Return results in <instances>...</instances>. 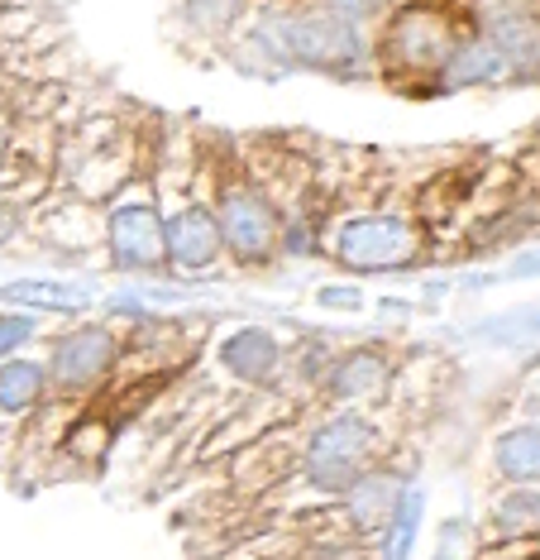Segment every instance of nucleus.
I'll return each instance as SVG.
<instances>
[{"label": "nucleus", "mask_w": 540, "mask_h": 560, "mask_svg": "<svg viewBox=\"0 0 540 560\" xmlns=\"http://www.w3.org/2000/svg\"><path fill=\"white\" fill-rule=\"evenodd\" d=\"M378 451V431L364 417L344 412L330 417L326 427H316V436L306 441V479L326 493H350L359 479L368 475V460Z\"/></svg>", "instance_id": "obj_1"}, {"label": "nucleus", "mask_w": 540, "mask_h": 560, "mask_svg": "<svg viewBox=\"0 0 540 560\" xmlns=\"http://www.w3.org/2000/svg\"><path fill=\"white\" fill-rule=\"evenodd\" d=\"M330 249H336V259L344 269L388 273L421 254V231L411 221H402V215H354V221H344L336 231Z\"/></svg>", "instance_id": "obj_2"}, {"label": "nucleus", "mask_w": 540, "mask_h": 560, "mask_svg": "<svg viewBox=\"0 0 540 560\" xmlns=\"http://www.w3.org/2000/svg\"><path fill=\"white\" fill-rule=\"evenodd\" d=\"M278 39L282 54L297 58L302 68H320V72H344L364 58V44L350 30V20L330 15V10H302V15L278 20Z\"/></svg>", "instance_id": "obj_3"}, {"label": "nucleus", "mask_w": 540, "mask_h": 560, "mask_svg": "<svg viewBox=\"0 0 540 560\" xmlns=\"http://www.w3.org/2000/svg\"><path fill=\"white\" fill-rule=\"evenodd\" d=\"M455 30L441 10L431 5H411L392 20L388 30V62L392 68H407V72H441L445 58L455 54Z\"/></svg>", "instance_id": "obj_4"}, {"label": "nucleus", "mask_w": 540, "mask_h": 560, "mask_svg": "<svg viewBox=\"0 0 540 560\" xmlns=\"http://www.w3.org/2000/svg\"><path fill=\"white\" fill-rule=\"evenodd\" d=\"M221 231H225V249L235 254V259L263 264V259H273L282 225H278L273 207H268L254 187L239 183V187H230V192L221 197Z\"/></svg>", "instance_id": "obj_5"}, {"label": "nucleus", "mask_w": 540, "mask_h": 560, "mask_svg": "<svg viewBox=\"0 0 540 560\" xmlns=\"http://www.w3.org/2000/svg\"><path fill=\"white\" fill-rule=\"evenodd\" d=\"M110 259L120 269H159L168 259V221L149 201H130L110 215Z\"/></svg>", "instance_id": "obj_6"}, {"label": "nucleus", "mask_w": 540, "mask_h": 560, "mask_svg": "<svg viewBox=\"0 0 540 560\" xmlns=\"http://www.w3.org/2000/svg\"><path fill=\"white\" fill-rule=\"evenodd\" d=\"M225 231H221V211H206V207H183L168 221V259L173 269L183 273H201L221 259Z\"/></svg>", "instance_id": "obj_7"}, {"label": "nucleus", "mask_w": 540, "mask_h": 560, "mask_svg": "<svg viewBox=\"0 0 540 560\" xmlns=\"http://www.w3.org/2000/svg\"><path fill=\"white\" fill-rule=\"evenodd\" d=\"M115 364V336L106 326H86L68 336L62 346L54 350V384L58 388H92L101 374Z\"/></svg>", "instance_id": "obj_8"}, {"label": "nucleus", "mask_w": 540, "mask_h": 560, "mask_svg": "<svg viewBox=\"0 0 540 560\" xmlns=\"http://www.w3.org/2000/svg\"><path fill=\"white\" fill-rule=\"evenodd\" d=\"M221 364L235 378H244V384H268L282 364V346H278V336H268V330L244 326L221 346Z\"/></svg>", "instance_id": "obj_9"}, {"label": "nucleus", "mask_w": 540, "mask_h": 560, "mask_svg": "<svg viewBox=\"0 0 540 560\" xmlns=\"http://www.w3.org/2000/svg\"><path fill=\"white\" fill-rule=\"evenodd\" d=\"M397 503H402V483L392 475H364L344 493V508H350V522L359 532H383L397 517Z\"/></svg>", "instance_id": "obj_10"}, {"label": "nucleus", "mask_w": 540, "mask_h": 560, "mask_svg": "<svg viewBox=\"0 0 540 560\" xmlns=\"http://www.w3.org/2000/svg\"><path fill=\"white\" fill-rule=\"evenodd\" d=\"M507 68H512L507 54L483 34V39L455 44V54H449V58H445V68H441V82H445V86H479V82L503 78Z\"/></svg>", "instance_id": "obj_11"}, {"label": "nucleus", "mask_w": 540, "mask_h": 560, "mask_svg": "<svg viewBox=\"0 0 540 560\" xmlns=\"http://www.w3.org/2000/svg\"><path fill=\"white\" fill-rule=\"evenodd\" d=\"M330 393L340 402H359V398H378L383 384H388V360L373 350H350L344 360L330 364Z\"/></svg>", "instance_id": "obj_12"}, {"label": "nucleus", "mask_w": 540, "mask_h": 560, "mask_svg": "<svg viewBox=\"0 0 540 560\" xmlns=\"http://www.w3.org/2000/svg\"><path fill=\"white\" fill-rule=\"evenodd\" d=\"M493 527L503 537H540V479L517 483L493 503Z\"/></svg>", "instance_id": "obj_13"}, {"label": "nucleus", "mask_w": 540, "mask_h": 560, "mask_svg": "<svg viewBox=\"0 0 540 560\" xmlns=\"http://www.w3.org/2000/svg\"><path fill=\"white\" fill-rule=\"evenodd\" d=\"M493 465L503 469L507 479H517V483L540 479V422L517 427V431H507V436H497Z\"/></svg>", "instance_id": "obj_14"}, {"label": "nucleus", "mask_w": 540, "mask_h": 560, "mask_svg": "<svg viewBox=\"0 0 540 560\" xmlns=\"http://www.w3.org/2000/svg\"><path fill=\"white\" fill-rule=\"evenodd\" d=\"M488 39L503 48L507 62L540 58V24L531 15H521V10H497V15L488 20Z\"/></svg>", "instance_id": "obj_15"}, {"label": "nucleus", "mask_w": 540, "mask_h": 560, "mask_svg": "<svg viewBox=\"0 0 540 560\" xmlns=\"http://www.w3.org/2000/svg\"><path fill=\"white\" fill-rule=\"evenodd\" d=\"M38 393H44V369L34 360H5V374H0V402H5V412L34 407Z\"/></svg>", "instance_id": "obj_16"}, {"label": "nucleus", "mask_w": 540, "mask_h": 560, "mask_svg": "<svg viewBox=\"0 0 540 560\" xmlns=\"http://www.w3.org/2000/svg\"><path fill=\"white\" fill-rule=\"evenodd\" d=\"M5 298L10 302H34V307H82L86 292L68 288V283H10Z\"/></svg>", "instance_id": "obj_17"}, {"label": "nucleus", "mask_w": 540, "mask_h": 560, "mask_svg": "<svg viewBox=\"0 0 540 560\" xmlns=\"http://www.w3.org/2000/svg\"><path fill=\"white\" fill-rule=\"evenodd\" d=\"M416 522H421V493L407 489L402 503H397V517H392L388 560H407V556H411V541H416Z\"/></svg>", "instance_id": "obj_18"}, {"label": "nucleus", "mask_w": 540, "mask_h": 560, "mask_svg": "<svg viewBox=\"0 0 540 560\" xmlns=\"http://www.w3.org/2000/svg\"><path fill=\"white\" fill-rule=\"evenodd\" d=\"M239 0H187V15L201 24V30H225L235 20Z\"/></svg>", "instance_id": "obj_19"}, {"label": "nucleus", "mask_w": 540, "mask_h": 560, "mask_svg": "<svg viewBox=\"0 0 540 560\" xmlns=\"http://www.w3.org/2000/svg\"><path fill=\"white\" fill-rule=\"evenodd\" d=\"M30 336H34V316L10 312V316H5V326H0V346H5V350H20Z\"/></svg>", "instance_id": "obj_20"}, {"label": "nucleus", "mask_w": 540, "mask_h": 560, "mask_svg": "<svg viewBox=\"0 0 540 560\" xmlns=\"http://www.w3.org/2000/svg\"><path fill=\"white\" fill-rule=\"evenodd\" d=\"M373 5H378V0H320V10H330V15H340V20H364V15H373Z\"/></svg>", "instance_id": "obj_21"}, {"label": "nucleus", "mask_w": 540, "mask_h": 560, "mask_svg": "<svg viewBox=\"0 0 540 560\" xmlns=\"http://www.w3.org/2000/svg\"><path fill=\"white\" fill-rule=\"evenodd\" d=\"M507 278H540V249L526 254V259H521V264H517V269H512Z\"/></svg>", "instance_id": "obj_22"}, {"label": "nucleus", "mask_w": 540, "mask_h": 560, "mask_svg": "<svg viewBox=\"0 0 540 560\" xmlns=\"http://www.w3.org/2000/svg\"><path fill=\"white\" fill-rule=\"evenodd\" d=\"M320 302H330V307H359V298H354V292H336V288H326V292H320Z\"/></svg>", "instance_id": "obj_23"}, {"label": "nucleus", "mask_w": 540, "mask_h": 560, "mask_svg": "<svg viewBox=\"0 0 540 560\" xmlns=\"http://www.w3.org/2000/svg\"><path fill=\"white\" fill-rule=\"evenodd\" d=\"M493 560H540V551H503V556H493Z\"/></svg>", "instance_id": "obj_24"}]
</instances>
